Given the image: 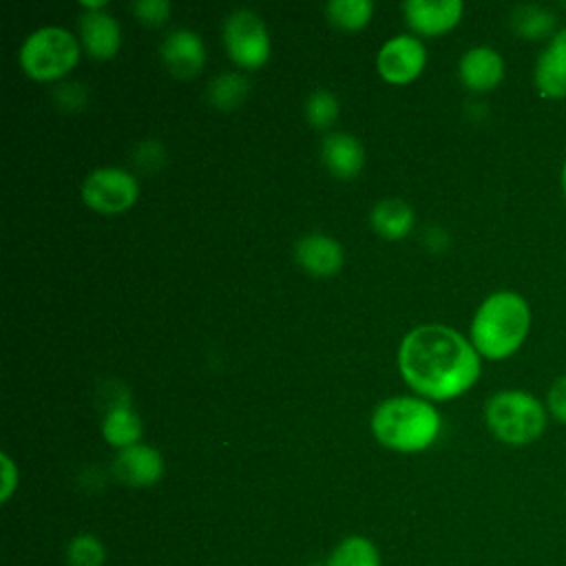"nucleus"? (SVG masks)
<instances>
[{"label":"nucleus","mask_w":566,"mask_h":566,"mask_svg":"<svg viewBox=\"0 0 566 566\" xmlns=\"http://www.w3.org/2000/svg\"><path fill=\"white\" fill-rule=\"evenodd\" d=\"M398 365L420 396L451 400L475 385L482 356L460 332L447 325H420L402 338Z\"/></svg>","instance_id":"1"},{"label":"nucleus","mask_w":566,"mask_h":566,"mask_svg":"<svg viewBox=\"0 0 566 566\" xmlns=\"http://www.w3.org/2000/svg\"><path fill=\"white\" fill-rule=\"evenodd\" d=\"M531 332L528 301L513 290H497L489 294L475 310L469 340L482 358H511Z\"/></svg>","instance_id":"2"},{"label":"nucleus","mask_w":566,"mask_h":566,"mask_svg":"<svg viewBox=\"0 0 566 566\" xmlns=\"http://www.w3.org/2000/svg\"><path fill=\"white\" fill-rule=\"evenodd\" d=\"M371 431L389 449L422 451L440 433V413L422 398L396 396L374 409Z\"/></svg>","instance_id":"3"},{"label":"nucleus","mask_w":566,"mask_h":566,"mask_svg":"<svg viewBox=\"0 0 566 566\" xmlns=\"http://www.w3.org/2000/svg\"><path fill=\"white\" fill-rule=\"evenodd\" d=\"M548 418L546 405L524 389H502L484 402L489 431L509 447L537 442L546 431Z\"/></svg>","instance_id":"4"},{"label":"nucleus","mask_w":566,"mask_h":566,"mask_svg":"<svg viewBox=\"0 0 566 566\" xmlns=\"http://www.w3.org/2000/svg\"><path fill=\"white\" fill-rule=\"evenodd\" d=\"M80 57V44L62 27H40L20 46V64L33 80H57L69 73Z\"/></svg>","instance_id":"5"},{"label":"nucleus","mask_w":566,"mask_h":566,"mask_svg":"<svg viewBox=\"0 0 566 566\" xmlns=\"http://www.w3.org/2000/svg\"><path fill=\"white\" fill-rule=\"evenodd\" d=\"M223 42L228 55L243 69H259L270 57L265 22L250 9H237L226 18Z\"/></svg>","instance_id":"6"},{"label":"nucleus","mask_w":566,"mask_h":566,"mask_svg":"<svg viewBox=\"0 0 566 566\" xmlns=\"http://www.w3.org/2000/svg\"><path fill=\"white\" fill-rule=\"evenodd\" d=\"M137 195V179L128 170L117 166L97 168L82 184L84 203L104 214H117L128 210L135 203Z\"/></svg>","instance_id":"7"},{"label":"nucleus","mask_w":566,"mask_h":566,"mask_svg":"<svg viewBox=\"0 0 566 566\" xmlns=\"http://www.w3.org/2000/svg\"><path fill=\"white\" fill-rule=\"evenodd\" d=\"M427 64V49L416 35H394L378 51V71L387 82L405 84L420 75Z\"/></svg>","instance_id":"8"},{"label":"nucleus","mask_w":566,"mask_h":566,"mask_svg":"<svg viewBox=\"0 0 566 566\" xmlns=\"http://www.w3.org/2000/svg\"><path fill=\"white\" fill-rule=\"evenodd\" d=\"M533 86L544 99L566 97V33L553 35L533 66Z\"/></svg>","instance_id":"9"},{"label":"nucleus","mask_w":566,"mask_h":566,"mask_svg":"<svg viewBox=\"0 0 566 566\" xmlns=\"http://www.w3.org/2000/svg\"><path fill=\"white\" fill-rule=\"evenodd\" d=\"M113 473L128 486H153L164 475V458L155 447L137 442L133 447L119 449L113 462Z\"/></svg>","instance_id":"10"},{"label":"nucleus","mask_w":566,"mask_h":566,"mask_svg":"<svg viewBox=\"0 0 566 566\" xmlns=\"http://www.w3.org/2000/svg\"><path fill=\"white\" fill-rule=\"evenodd\" d=\"M402 11L413 31L440 35L460 22L464 4L460 0H407L402 2Z\"/></svg>","instance_id":"11"},{"label":"nucleus","mask_w":566,"mask_h":566,"mask_svg":"<svg viewBox=\"0 0 566 566\" xmlns=\"http://www.w3.org/2000/svg\"><path fill=\"white\" fill-rule=\"evenodd\" d=\"M458 75L467 88L489 93L504 80V57L493 46H471L458 62Z\"/></svg>","instance_id":"12"},{"label":"nucleus","mask_w":566,"mask_h":566,"mask_svg":"<svg viewBox=\"0 0 566 566\" xmlns=\"http://www.w3.org/2000/svg\"><path fill=\"white\" fill-rule=\"evenodd\" d=\"M159 55L172 75L192 77L201 71L206 62V46L195 31L175 29L164 38Z\"/></svg>","instance_id":"13"},{"label":"nucleus","mask_w":566,"mask_h":566,"mask_svg":"<svg viewBox=\"0 0 566 566\" xmlns=\"http://www.w3.org/2000/svg\"><path fill=\"white\" fill-rule=\"evenodd\" d=\"M294 256L303 270H307L310 274H316V276H329V274L338 272L343 265L340 243L321 232H310V234L301 237L294 243Z\"/></svg>","instance_id":"14"},{"label":"nucleus","mask_w":566,"mask_h":566,"mask_svg":"<svg viewBox=\"0 0 566 566\" xmlns=\"http://www.w3.org/2000/svg\"><path fill=\"white\" fill-rule=\"evenodd\" d=\"M80 35L84 49L97 57V60H108L117 53L119 42H122V29L119 22L102 11H86L80 15Z\"/></svg>","instance_id":"15"},{"label":"nucleus","mask_w":566,"mask_h":566,"mask_svg":"<svg viewBox=\"0 0 566 566\" xmlns=\"http://www.w3.org/2000/svg\"><path fill=\"white\" fill-rule=\"evenodd\" d=\"M321 155L329 172L340 179L356 177L365 164V150L360 142L349 133H329L323 139Z\"/></svg>","instance_id":"16"},{"label":"nucleus","mask_w":566,"mask_h":566,"mask_svg":"<svg viewBox=\"0 0 566 566\" xmlns=\"http://www.w3.org/2000/svg\"><path fill=\"white\" fill-rule=\"evenodd\" d=\"M509 27L517 38L524 40H551L559 33L557 15L542 4H517L509 13Z\"/></svg>","instance_id":"17"},{"label":"nucleus","mask_w":566,"mask_h":566,"mask_svg":"<svg viewBox=\"0 0 566 566\" xmlns=\"http://www.w3.org/2000/svg\"><path fill=\"white\" fill-rule=\"evenodd\" d=\"M142 418L128 407V402H115L106 409L102 420V436L108 444L117 449H126L139 442L142 438Z\"/></svg>","instance_id":"18"},{"label":"nucleus","mask_w":566,"mask_h":566,"mask_svg":"<svg viewBox=\"0 0 566 566\" xmlns=\"http://www.w3.org/2000/svg\"><path fill=\"white\" fill-rule=\"evenodd\" d=\"M369 221L378 234L385 239H400L413 226V210L402 199H382L371 208Z\"/></svg>","instance_id":"19"},{"label":"nucleus","mask_w":566,"mask_h":566,"mask_svg":"<svg viewBox=\"0 0 566 566\" xmlns=\"http://www.w3.org/2000/svg\"><path fill=\"white\" fill-rule=\"evenodd\" d=\"M323 566H382L376 544L365 535L343 537Z\"/></svg>","instance_id":"20"},{"label":"nucleus","mask_w":566,"mask_h":566,"mask_svg":"<svg viewBox=\"0 0 566 566\" xmlns=\"http://www.w3.org/2000/svg\"><path fill=\"white\" fill-rule=\"evenodd\" d=\"M250 84L241 73H221L208 84V99L219 111H232L248 97Z\"/></svg>","instance_id":"21"},{"label":"nucleus","mask_w":566,"mask_h":566,"mask_svg":"<svg viewBox=\"0 0 566 566\" xmlns=\"http://www.w3.org/2000/svg\"><path fill=\"white\" fill-rule=\"evenodd\" d=\"M325 9L334 24L343 29H360L369 22L374 2L371 0H329Z\"/></svg>","instance_id":"22"},{"label":"nucleus","mask_w":566,"mask_h":566,"mask_svg":"<svg viewBox=\"0 0 566 566\" xmlns=\"http://www.w3.org/2000/svg\"><path fill=\"white\" fill-rule=\"evenodd\" d=\"M66 562L71 566H104L106 546L97 535L80 533L66 546Z\"/></svg>","instance_id":"23"},{"label":"nucleus","mask_w":566,"mask_h":566,"mask_svg":"<svg viewBox=\"0 0 566 566\" xmlns=\"http://www.w3.org/2000/svg\"><path fill=\"white\" fill-rule=\"evenodd\" d=\"M305 115L312 126L325 128L338 117V99L327 88H314L305 102Z\"/></svg>","instance_id":"24"},{"label":"nucleus","mask_w":566,"mask_h":566,"mask_svg":"<svg viewBox=\"0 0 566 566\" xmlns=\"http://www.w3.org/2000/svg\"><path fill=\"white\" fill-rule=\"evenodd\" d=\"M546 411L553 420L566 424V374L557 376L546 391Z\"/></svg>","instance_id":"25"},{"label":"nucleus","mask_w":566,"mask_h":566,"mask_svg":"<svg viewBox=\"0 0 566 566\" xmlns=\"http://www.w3.org/2000/svg\"><path fill=\"white\" fill-rule=\"evenodd\" d=\"M133 11L146 24H161L170 13V2L168 0H135Z\"/></svg>","instance_id":"26"},{"label":"nucleus","mask_w":566,"mask_h":566,"mask_svg":"<svg viewBox=\"0 0 566 566\" xmlns=\"http://www.w3.org/2000/svg\"><path fill=\"white\" fill-rule=\"evenodd\" d=\"M164 157H166L164 146H161L159 142H155V139L142 142V144L137 146V150H135V164H137L142 170H146V172L161 168Z\"/></svg>","instance_id":"27"},{"label":"nucleus","mask_w":566,"mask_h":566,"mask_svg":"<svg viewBox=\"0 0 566 566\" xmlns=\"http://www.w3.org/2000/svg\"><path fill=\"white\" fill-rule=\"evenodd\" d=\"M55 99H57L60 106L80 108L86 102V93H84V86H80L77 82H66V84L57 86Z\"/></svg>","instance_id":"28"},{"label":"nucleus","mask_w":566,"mask_h":566,"mask_svg":"<svg viewBox=\"0 0 566 566\" xmlns=\"http://www.w3.org/2000/svg\"><path fill=\"white\" fill-rule=\"evenodd\" d=\"M0 462H2V489H0V500L7 502L13 491L18 489V467L13 464V460L7 453H0Z\"/></svg>","instance_id":"29"},{"label":"nucleus","mask_w":566,"mask_h":566,"mask_svg":"<svg viewBox=\"0 0 566 566\" xmlns=\"http://www.w3.org/2000/svg\"><path fill=\"white\" fill-rule=\"evenodd\" d=\"M559 184H562V192H564V201H566V159L562 164V172H559Z\"/></svg>","instance_id":"30"},{"label":"nucleus","mask_w":566,"mask_h":566,"mask_svg":"<svg viewBox=\"0 0 566 566\" xmlns=\"http://www.w3.org/2000/svg\"><path fill=\"white\" fill-rule=\"evenodd\" d=\"M564 33H566V27H564Z\"/></svg>","instance_id":"31"}]
</instances>
